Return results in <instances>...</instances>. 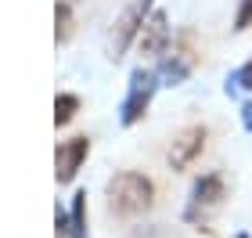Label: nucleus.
Segmentation results:
<instances>
[{
    "instance_id": "f257e3e1",
    "label": "nucleus",
    "mask_w": 252,
    "mask_h": 238,
    "mask_svg": "<svg viewBox=\"0 0 252 238\" xmlns=\"http://www.w3.org/2000/svg\"><path fill=\"white\" fill-rule=\"evenodd\" d=\"M105 195H108V209L116 217H141V213H148L155 206V184L144 173H137V170L116 173L108 180Z\"/></svg>"
},
{
    "instance_id": "f03ea898",
    "label": "nucleus",
    "mask_w": 252,
    "mask_h": 238,
    "mask_svg": "<svg viewBox=\"0 0 252 238\" xmlns=\"http://www.w3.org/2000/svg\"><path fill=\"white\" fill-rule=\"evenodd\" d=\"M223 199H227V184H223V177L220 173H205L194 180V188H191V199H188V209H184V220L194 224V228H205L209 231V213H216L223 206Z\"/></svg>"
},
{
    "instance_id": "7ed1b4c3",
    "label": "nucleus",
    "mask_w": 252,
    "mask_h": 238,
    "mask_svg": "<svg viewBox=\"0 0 252 238\" xmlns=\"http://www.w3.org/2000/svg\"><path fill=\"white\" fill-rule=\"evenodd\" d=\"M152 7V0H133L130 7L116 18V29H112V40H108V58H123L126 47L133 43V36H141V26H144V15Z\"/></svg>"
},
{
    "instance_id": "20e7f679",
    "label": "nucleus",
    "mask_w": 252,
    "mask_h": 238,
    "mask_svg": "<svg viewBox=\"0 0 252 238\" xmlns=\"http://www.w3.org/2000/svg\"><path fill=\"white\" fill-rule=\"evenodd\" d=\"M152 94H155V72L133 69V76H130V94H126V101H123V127H133V123L144 119L148 105H152Z\"/></svg>"
},
{
    "instance_id": "39448f33",
    "label": "nucleus",
    "mask_w": 252,
    "mask_h": 238,
    "mask_svg": "<svg viewBox=\"0 0 252 238\" xmlns=\"http://www.w3.org/2000/svg\"><path fill=\"white\" fill-rule=\"evenodd\" d=\"M194 62H198V54H194V47H191V33H184V36H180V40L173 43V51L162 54L158 76H162L169 87H177V83H184V79L191 76Z\"/></svg>"
},
{
    "instance_id": "423d86ee",
    "label": "nucleus",
    "mask_w": 252,
    "mask_h": 238,
    "mask_svg": "<svg viewBox=\"0 0 252 238\" xmlns=\"http://www.w3.org/2000/svg\"><path fill=\"white\" fill-rule=\"evenodd\" d=\"M87 155H90V137H68L58 144V152H54V177H58V184H68L76 173H79V166L87 163Z\"/></svg>"
},
{
    "instance_id": "0eeeda50",
    "label": "nucleus",
    "mask_w": 252,
    "mask_h": 238,
    "mask_svg": "<svg viewBox=\"0 0 252 238\" xmlns=\"http://www.w3.org/2000/svg\"><path fill=\"white\" fill-rule=\"evenodd\" d=\"M205 137H209V130L205 127H184L173 137V148H169V166L173 170H188L194 159L205 152Z\"/></svg>"
},
{
    "instance_id": "6e6552de",
    "label": "nucleus",
    "mask_w": 252,
    "mask_h": 238,
    "mask_svg": "<svg viewBox=\"0 0 252 238\" xmlns=\"http://www.w3.org/2000/svg\"><path fill=\"white\" fill-rule=\"evenodd\" d=\"M166 43H169V18L162 15V11H155L152 18H144L141 26V36H137V47H141V54H166Z\"/></svg>"
},
{
    "instance_id": "1a4fd4ad",
    "label": "nucleus",
    "mask_w": 252,
    "mask_h": 238,
    "mask_svg": "<svg viewBox=\"0 0 252 238\" xmlns=\"http://www.w3.org/2000/svg\"><path fill=\"white\" fill-rule=\"evenodd\" d=\"M54 220H58V235L62 238H90L87 235V191H76L68 213L58 209V213H54Z\"/></svg>"
},
{
    "instance_id": "9d476101",
    "label": "nucleus",
    "mask_w": 252,
    "mask_h": 238,
    "mask_svg": "<svg viewBox=\"0 0 252 238\" xmlns=\"http://www.w3.org/2000/svg\"><path fill=\"white\" fill-rule=\"evenodd\" d=\"M54 36H58V43L72 36V7L65 0H58V7H54Z\"/></svg>"
},
{
    "instance_id": "9b49d317",
    "label": "nucleus",
    "mask_w": 252,
    "mask_h": 238,
    "mask_svg": "<svg viewBox=\"0 0 252 238\" xmlns=\"http://www.w3.org/2000/svg\"><path fill=\"white\" fill-rule=\"evenodd\" d=\"M76 108H79V98L76 94H58V98H54V123L65 127V123L76 116Z\"/></svg>"
},
{
    "instance_id": "f8f14e48",
    "label": "nucleus",
    "mask_w": 252,
    "mask_h": 238,
    "mask_svg": "<svg viewBox=\"0 0 252 238\" xmlns=\"http://www.w3.org/2000/svg\"><path fill=\"white\" fill-rule=\"evenodd\" d=\"M234 90H252V58L227 79V94H234Z\"/></svg>"
},
{
    "instance_id": "ddd939ff",
    "label": "nucleus",
    "mask_w": 252,
    "mask_h": 238,
    "mask_svg": "<svg viewBox=\"0 0 252 238\" xmlns=\"http://www.w3.org/2000/svg\"><path fill=\"white\" fill-rule=\"evenodd\" d=\"M249 26H252V0H242L238 18H234V29H249Z\"/></svg>"
},
{
    "instance_id": "4468645a",
    "label": "nucleus",
    "mask_w": 252,
    "mask_h": 238,
    "mask_svg": "<svg viewBox=\"0 0 252 238\" xmlns=\"http://www.w3.org/2000/svg\"><path fill=\"white\" fill-rule=\"evenodd\" d=\"M242 123H245V130H252V101L242 108Z\"/></svg>"
},
{
    "instance_id": "2eb2a0df",
    "label": "nucleus",
    "mask_w": 252,
    "mask_h": 238,
    "mask_svg": "<svg viewBox=\"0 0 252 238\" xmlns=\"http://www.w3.org/2000/svg\"><path fill=\"white\" fill-rule=\"evenodd\" d=\"M234 238H249V235H245V231H242V235H234Z\"/></svg>"
}]
</instances>
